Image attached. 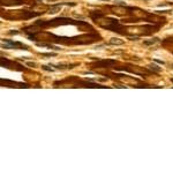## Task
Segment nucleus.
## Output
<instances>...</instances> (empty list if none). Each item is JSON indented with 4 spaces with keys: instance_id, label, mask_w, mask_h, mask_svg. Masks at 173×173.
<instances>
[{
    "instance_id": "1",
    "label": "nucleus",
    "mask_w": 173,
    "mask_h": 173,
    "mask_svg": "<svg viewBox=\"0 0 173 173\" xmlns=\"http://www.w3.org/2000/svg\"><path fill=\"white\" fill-rule=\"evenodd\" d=\"M28 38L30 41L37 42H50L54 44H64V45H90L96 42L102 41V36L96 31L86 32L80 36H58L47 31H34L28 34Z\"/></svg>"
},
{
    "instance_id": "2",
    "label": "nucleus",
    "mask_w": 173,
    "mask_h": 173,
    "mask_svg": "<svg viewBox=\"0 0 173 173\" xmlns=\"http://www.w3.org/2000/svg\"><path fill=\"white\" fill-rule=\"evenodd\" d=\"M34 26L37 28L38 30L45 29V28H55V27H61V26H76L80 28V30L82 31H95L94 27L90 26L88 22H84V21H77L70 18H55V19H51V20H39L36 21L34 23Z\"/></svg>"
},
{
    "instance_id": "3",
    "label": "nucleus",
    "mask_w": 173,
    "mask_h": 173,
    "mask_svg": "<svg viewBox=\"0 0 173 173\" xmlns=\"http://www.w3.org/2000/svg\"><path fill=\"white\" fill-rule=\"evenodd\" d=\"M90 18L93 19V21L101 28L120 34V35H125L127 36V26H124L119 22V20L106 16L105 14H103L101 11H93L90 12Z\"/></svg>"
},
{
    "instance_id": "4",
    "label": "nucleus",
    "mask_w": 173,
    "mask_h": 173,
    "mask_svg": "<svg viewBox=\"0 0 173 173\" xmlns=\"http://www.w3.org/2000/svg\"><path fill=\"white\" fill-rule=\"evenodd\" d=\"M54 88L61 86V88H89V89H105L107 88L106 85H102L99 83H95L94 81L89 80H81L77 76H70L68 78H65L62 81H55L53 83Z\"/></svg>"
},
{
    "instance_id": "5",
    "label": "nucleus",
    "mask_w": 173,
    "mask_h": 173,
    "mask_svg": "<svg viewBox=\"0 0 173 173\" xmlns=\"http://www.w3.org/2000/svg\"><path fill=\"white\" fill-rule=\"evenodd\" d=\"M44 14V12H29V11H8L1 13V18L5 20H29Z\"/></svg>"
},
{
    "instance_id": "6",
    "label": "nucleus",
    "mask_w": 173,
    "mask_h": 173,
    "mask_svg": "<svg viewBox=\"0 0 173 173\" xmlns=\"http://www.w3.org/2000/svg\"><path fill=\"white\" fill-rule=\"evenodd\" d=\"M113 69L116 70H122V72H128V73H133V74H136V75H141V76H149L151 74H153V72L151 69H149L148 67H139V66H135V65H125V66H118V67H113Z\"/></svg>"
},
{
    "instance_id": "7",
    "label": "nucleus",
    "mask_w": 173,
    "mask_h": 173,
    "mask_svg": "<svg viewBox=\"0 0 173 173\" xmlns=\"http://www.w3.org/2000/svg\"><path fill=\"white\" fill-rule=\"evenodd\" d=\"M1 47L5 50H29V46L21 43V42H16V41H12V39H1Z\"/></svg>"
},
{
    "instance_id": "8",
    "label": "nucleus",
    "mask_w": 173,
    "mask_h": 173,
    "mask_svg": "<svg viewBox=\"0 0 173 173\" xmlns=\"http://www.w3.org/2000/svg\"><path fill=\"white\" fill-rule=\"evenodd\" d=\"M0 66L4 67V68H8V69H13V70H18V72H22V70H26L24 66L18 64V62H14L12 60H8L4 57L0 58Z\"/></svg>"
},
{
    "instance_id": "9",
    "label": "nucleus",
    "mask_w": 173,
    "mask_h": 173,
    "mask_svg": "<svg viewBox=\"0 0 173 173\" xmlns=\"http://www.w3.org/2000/svg\"><path fill=\"white\" fill-rule=\"evenodd\" d=\"M116 65H118V61L114 59H103V60H98L95 64L91 65V67L94 68H113Z\"/></svg>"
},
{
    "instance_id": "10",
    "label": "nucleus",
    "mask_w": 173,
    "mask_h": 173,
    "mask_svg": "<svg viewBox=\"0 0 173 173\" xmlns=\"http://www.w3.org/2000/svg\"><path fill=\"white\" fill-rule=\"evenodd\" d=\"M0 83L1 86H8V88H30V85L27 83H22V82H16V81H12V80H7V78H0Z\"/></svg>"
},
{
    "instance_id": "11",
    "label": "nucleus",
    "mask_w": 173,
    "mask_h": 173,
    "mask_svg": "<svg viewBox=\"0 0 173 173\" xmlns=\"http://www.w3.org/2000/svg\"><path fill=\"white\" fill-rule=\"evenodd\" d=\"M37 1H30V0H1V6H21V5H35Z\"/></svg>"
},
{
    "instance_id": "12",
    "label": "nucleus",
    "mask_w": 173,
    "mask_h": 173,
    "mask_svg": "<svg viewBox=\"0 0 173 173\" xmlns=\"http://www.w3.org/2000/svg\"><path fill=\"white\" fill-rule=\"evenodd\" d=\"M51 67H54V69H60V70H64V69H72L74 68L75 66H78V64H58V65H53V64H50Z\"/></svg>"
},
{
    "instance_id": "13",
    "label": "nucleus",
    "mask_w": 173,
    "mask_h": 173,
    "mask_svg": "<svg viewBox=\"0 0 173 173\" xmlns=\"http://www.w3.org/2000/svg\"><path fill=\"white\" fill-rule=\"evenodd\" d=\"M62 5H64V3L55 4V5H51V6L49 7V12H47V13H49V14H57L58 12H60Z\"/></svg>"
},
{
    "instance_id": "14",
    "label": "nucleus",
    "mask_w": 173,
    "mask_h": 173,
    "mask_svg": "<svg viewBox=\"0 0 173 173\" xmlns=\"http://www.w3.org/2000/svg\"><path fill=\"white\" fill-rule=\"evenodd\" d=\"M36 45H37V46H39V47H46V49H50V50H55V51H59V50H61L59 46H54V45H52L51 43H45V42H42V43H36Z\"/></svg>"
},
{
    "instance_id": "15",
    "label": "nucleus",
    "mask_w": 173,
    "mask_h": 173,
    "mask_svg": "<svg viewBox=\"0 0 173 173\" xmlns=\"http://www.w3.org/2000/svg\"><path fill=\"white\" fill-rule=\"evenodd\" d=\"M125 44V41L124 39H120V38H116V37H113V38H111L110 39V42L107 43V45H124Z\"/></svg>"
},
{
    "instance_id": "16",
    "label": "nucleus",
    "mask_w": 173,
    "mask_h": 173,
    "mask_svg": "<svg viewBox=\"0 0 173 173\" xmlns=\"http://www.w3.org/2000/svg\"><path fill=\"white\" fill-rule=\"evenodd\" d=\"M147 67H148L149 69H151L153 73H159V72L162 70V67H159V66H157V65H155V64H149Z\"/></svg>"
},
{
    "instance_id": "17",
    "label": "nucleus",
    "mask_w": 173,
    "mask_h": 173,
    "mask_svg": "<svg viewBox=\"0 0 173 173\" xmlns=\"http://www.w3.org/2000/svg\"><path fill=\"white\" fill-rule=\"evenodd\" d=\"M159 42V38H152V39H148V41H144L143 42V45H145V46H150V45H153V44H156V43H158Z\"/></svg>"
},
{
    "instance_id": "18",
    "label": "nucleus",
    "mask_w": 173,
    "mask_h": 173,
    "mask_svg": "<svg viewBox=\"0 0 173 173\" xmlns=\"http://www.w3.org/2000/svg\"><path fill=\"white\" fill-rule=\"evenodd\" d=\"M42 69L47 70V72H54V70H55L54 68H51V66H50V65H49V66H46V65H42Z\"/></svg>"
},
{
    "instance_id": "19",
    "label": "nucleus",
    "mask_w": 173,
    "mask_h": 173,
    "mask_svg": "<svg viewBox=\"0 0 173 173\" xmlns=\"http://www.w3.org/2000/svg\"><path fill=\"white\" fill-rule=\"evenodd\" d=\"M57 53L54 52H49V53H42V57H55Z\"/></svg>"
},
{
    "instance_id": "20",
    "label": "nucleus",
    "mask_w": 173,
    "mask_h": 173,
    "mask_svg": "<svg viewBox=\"0 0 173 173\" xmlns=\"http://www.w3.org/2000/svg\"><path fill=\"white\" fill-rule=\"evenodd\" d=\"M166 43H173V37H170V38H167L163 42V44H166Z\"/></svg>"
},
{
    "instance_id": "21",
    "label": "nucleus",
    "mask_w": 173,
    "mask_h": 173,
    "mask_svg": "<svg viewBox=\"0 0 173 173\" xmlns=\"http://www.w3.org/2000/svg\"><path fill=\"white\" fill-rule=\"evenodd\" d=\"M8 34H9V35H19L20 31H18V30H11Z\"/></svg>"
},
{
    "instance_id": "22",
    "label": "nucleus",
    "mask_w": 173,
    "mask_h": 173,
    "mask_svg": "<svg viewBox=\"0 0 173 173\" xmlns=\"http://www.w3.org/2000/svg\"><path fill=\"white\" fill-rule=\"evenodd\" d=\"M153 61H155V62H157V64H159V65H165V62H164V61L158 60V59H153Z\"/></svg>"
},
{
    "instance_id": "23",
    "label": "nucleus",
    "mask_w": 173,
    "mask_h": 173,
    "mask_svg": "<svg viewBox=\"0 0 173 173\" xmlns=\"http://www.w3.org/2000/svg\"><path fill=\"white\" fill-rule=\"evenodd\" d=\"M27 65L30 66V67H36V64H35V62H31V61H28Z\"/></svg>"
},
{
    "instance_id": "24",
    "label": "nucleus",
    "mask_w": 173,
    "mask_h": 173,
    "mask_svg": "<svg viewBox=\"0 0 173 173\" xmlns=\"http://www.w3.org/2000/svg\"><path fill=\"white\" fill-rule=\"evenodd\" d=\"M101 1H111V0H101Z\"/></svg>"
},
{
    "instance_id": "25",
    "label": "nucleus",
    "mask_w": 173,
    "mask_h": 173,
    "mask_svg": "<svg viewBox=\"0 0 173 173\" xmlns=\"http://www.w3.org/2000/svg\"><path fill=\"white\" fill-rule=\"evenodd\" d=\"M170 67H171V68L173 69V64H171V65H170Z\"/></svg>"
},
{
    "instance_id": "26",
    "label": "nucleus",
    "mask_w": 173,
    "mask_h": 173,
    "mask_svg": "<svg viewBox=\"0 0 173 173\" xmlns=\"http://www.w3.org/2000/svg\"><path fill=\"white\" fill-rule=\"evenodd\" d=\"M171 82H172V83H173V77H172V78H171Z\"/></svg>"
},
{
    "instance_id": "27",
    "label": "nucleus",
    "mask_w": 173,
    "mask_h": 173,
    "mask_svg": "<svg viewBox=\"0 0 173 173\" xmlns=\"http://www.w3.org/2000/svg\"><path fill=\"white\" fill-rule=\"evenodd\" d=\"M172 27H173V26H172Z\"/></svg>"
}]
</instances>
